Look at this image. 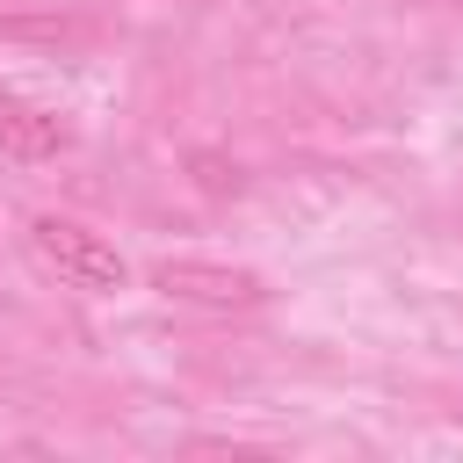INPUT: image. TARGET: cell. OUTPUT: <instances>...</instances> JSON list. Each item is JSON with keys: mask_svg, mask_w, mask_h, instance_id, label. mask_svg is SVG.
Segmentation results:
<instances>
[{"mask_svg": "<svg viewBox=\"0 0 463 463\" xmlns=\"http://www.w3.org/2000/svg\"><path fill=\"white\" fill-rule=\"evenodd\" d=\"M29 246H36V260H43V268H58V282H72V289L109 297V289H123V282H130L123 253H116L101 232H87L80 217H58V210L29 217Z\"/></svg>", "mask_w": 463, "mask_h": 463, "instance_id": "obj_1", "label": "cell"}, {"mask_svg": "<svg viewBox=\"0 0 463 463\" xmlns=\"http://www.w3.org/2000/svg\"><path fill=\"white\" fill-rule=\"evenodd\" d=\"M152 289L174 297V304H195V311H253L268 297V282L253 268H224V260H195V253L159 260L152 268Z\"/></svg>", "mask_w": 463, "mask_h": 463, "instance_id": "obj_2", "label": "cell"}, {"mask_svg": "<svg viewBox=\"0 0 463 463\" xmlns=\"http://www.w3.org/2000/svg\"><path fill=\"white\" fill-rule=\"evenodd\" d=\"M0 152L22 159V166H43V159L72 152V123L51 116V109H36V101H7L0 94Z\"/></svg>", "mask_w": 463, "mask_h": 463, "instance_id": "obj_3", "label": "cell"}, {"mask_svg": "<svg viewBox=\"0 0 463 463\" xmlns=\"http://www.w3.org/2000/svg\"><path fill=\"white\" fill-rule=\"evenodd\" d=\"M195 181H203L210 195H232V188H239V166H224V159H210V152H195Z\"/></svg>", "mask_w": 463, "mask_h": 463, "instance_id": "obj_4", "label": "cell"}]
</instances>
